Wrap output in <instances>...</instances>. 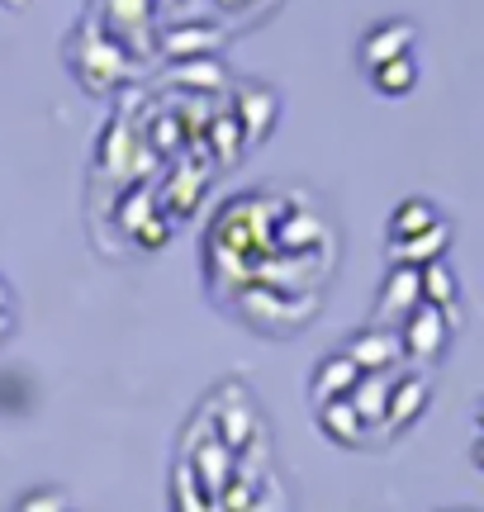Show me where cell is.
<instances>
[{"label":"cell","mask_w":484,"mask_h":512,"mask_svg":"<svg viewBox=\"0 0 484 512\" xmlns=\"http://www.w3.org/2000/svg\"><path fill=\"white\" fill-rule=\"evenodd\" d=\"M451 323L447 309H437V304H418V309L399 323V342H404V356H413V361H437L442 351H447V337H451Z\"/></svg>","instance_id":"1"},{"label":"cell","mask_w":484,"mask_h":512,"mask_svg":"<svg viewBox=\"0 0 484 512\" xmlns=\"http://www.w3.org/2000/svg\"><path fill=\"white\" fill-rule=\"evenodd\" d=\"M413 43H418V29H413L409 19H380V24H371L366 29V38H361V72H371V67H380V62H394V57L413 53Z\"/></svg>","instance_id":"2"},{"label":"cell","mask_w":484,"mask_h":512,"mask_svg":"<svg viewBox=\"0 0 484 512\" xmlns=\"http://www.w3.org/2000/svg\"><path fill=\"white\" fill-rule=\"evenodd\" d=\"M342 351H347L361 370H380V375H390V370L404 361V342H399V332H390V328L352 332V337L342 342Z\"/></svg>","instance_id":"3"},{"label":"cell","mask_w":484,"mask_h":512,"mask_svg":"<svg viewBox=\"0 0 484 512\" xmlns=\"http://www.w3.org/2000/svg\"><path fill=\"white\" fill-rule=\"evenodd\" d=\"M418 304H423V271H418V266H404V261H394V271L385 275V285H380V304H375V313L404 323Z\"/></svg>","instance_id":"4"},{"label":"cell","mask_w":484,"mask_h":512,"mask_svg":"<svg viewBox=\"0 0 484 512\" xmlns=\"http://www.w3.org/2000/svg\"><path fill=\"white\" fill-rule=\"evenodd\" d=\"M366 370L356 366L347 351L337 347V351H328L323 361L314 366V375H309V399L314 403H328V399H342V394H352V384L361 380Z\"/></svg>","instance_id":"5"},{"label":"cell","mask_w":484,"mask_h":512,"mask_svg":"<svg viewBox=\"0 0 484 512\" xmlns=\"http://www.w3.org/2000/svg\"><path fill=\"white\" fill-rule=\"evenodd\" d=\"M314 413H318V427L333 441H342V446H366V441H371V427L361 422V413L352 408L347 394H342V399H328V403H314Z\"/></svg>","instance_id":"6"},{"label":"cell","mask_w":484,"mask_h":512,"mask_svg":"<svg viewBox=\"0 0 484 512\" xmlns=\"http://www.w3.org/2000/svg\"><path fill=\"white\" fill-rule=\"evenodd\" d=\"M428 380L423 375H404V380H390V413H385V427L394 432H404L409 422L423 418V408H428Z\"/></svg>","instance_id":"7"},{"label":"cell","mask_w":484,"mask_h":512,"mask_svg":"<svg viewBox=\"0 0 484 512\" xmlns=\"http://www.w3.org/2000/svg\"><path fill=\"white\" fill-rule=\"evenodd\" d=\"M352 408L361 413L366 427H385V413H390V375H380V370H366L361 380L352 384Z\"/></svg>","instance_id":"8"},{"label":"cell","mask_w":484,"mask_h":512,"mask_svg":"<svg viewBox=\"0 0 484 512\" xmlns=\"http://www.w3.org/2000/svg\"><path fill=\"white\" fill-rule=\"evenodd\" d=\"M451 247V223L442 219L437 228L418 233V238H404V242H390V261H404V266H428L437 256H447Z\"/></svg>","instance_id":"9"},{"label":"cell","mask_w":484,"mask_h":512,"mask_svg":"<svg viewBox=\"0 0 484 512\" xmlns=\"http://www.w3.org/2000/svg\"><path fill=\"white\" fill-rule=\"evenodd\" d=\"M437 223H442L437 204L423 200V195H413V200H404V204H399V209L390 214V242L418 238V233H428V228H437Z\"/></svg>","instance_id":"10"},{"label":"cell","mask_w":484,"mask_h":512,"mask_svg":"<svg viewBox=\"0 0 484 512\" xmlns=\"http://www.w3.org/2000/svg\"><path fill=\"white\" fill-rule=\"evenodd\" d=\"M423 271V299L428 304H437V309H447V318L456 323L461 313H456V299H461V285H456V275H451V266L437 256V261H428V266H418Z\"/></svg>","instance_id":"11"},{"label":"cell","mask_w":484,"mask_h":512,"mask_svg":"<svg viewBox=\"0 0 484 512\" xmlns=\"http://www.w3.org/2000/svg\"><path fill=\"white\" fill-rule=\"evenodd\" d=\"M371 86L380 95H390V100H399V95H409L413 86H418V62H413V53L394 57V62H380V67H371Z\"/></svg>","instance_id":"12"},{"label":"cell","mask_w":484,"mask_h":512,"mask_svg":"<svg viewBox=\"0 0 484 512\" xmlns=\"http://www.w3.org/2000/svg\"><path fill=\"white\" fill-rule=\"evenodd\" d=\"M15 512H72V498H67V489H57V484H43V489H29V494L19 498Z\"/></svg>","instance_id":"13"},{"label":"cell","mask_w":484,"mask_h":512,"mask_svg":"<svg viewBox=\"0 0 484 512\" xmlns=\"http://www.w3.org/2000/svg\"><path fill=\"white\" fill-rule=\"evenodd\" d=\"M15 337V304H0V347Z\"/></svg>","instance_id":"14"},{"label":"cell","mask_w":484,"mask_h":512,"mask_svg":"<svg viewBox=\"0 0 484 512\" xmlns=\"http://www.w3.org/2000/svg\"><path fill=\"white\" fill-rule=\"evenodd\" d=\"M0 304H15V290H10V280L0 275Z\"/></svg>","instance_id":"15"},{"label":"cell","mask_w":484,"mask_h":512,"mask_svg":"<svg viewBox=\"0 0 484 512\" xmlns=\"http://www.w3.org/2000/svg\"><path fill=\"white\" fill-rule=\"evenodd\" d=\"M470 456H475V465H480V470H484V437L475 441V451H470Z\"/></svg>","instance_id":"16"},{"label":"cell","mask_w":484,"mask_h":512,"mask_svg":"<svg viewBox=\"0 0 484 512\" xmlns=\"http://www.w3.org/2000/svg\"><path fill=\"white\" fill-rule=\"evenodd\" d=\"M475 427H480V437H484V399H480V408H475Z\"/></svg>","instance_id":"17"},{"label":"cell","mask_w":484,"mask_h":512,"mask_svg":"<svg viewBox=\"0 0 484 512\" xmlns=\"http://www.w3.org/2000/svg\"><path fill=\"white\" fill-rule=\"evenodd\" d=\"M72 512H76V508H72Z\"/></svg>","instance_id":"18"}]
</instances>
